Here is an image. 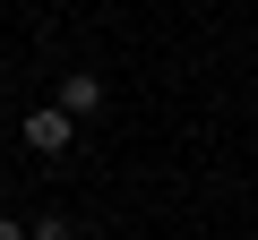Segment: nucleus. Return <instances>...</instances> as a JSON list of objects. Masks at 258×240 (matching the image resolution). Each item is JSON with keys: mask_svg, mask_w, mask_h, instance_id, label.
Wrapping results in <instances>:
<instances>
[{"mask_svg": "<svg viewBox=\"0 0 258 240\" xmlns=\"http://www.w3.org/2000/svg\"><path fill=\"white\" fill-rule=\"evenodd\" d=\"M35 240H78V223H69V214H43V223H35Z\"/></svg>", "mask_w": 258, "mask_h": 240, "instance_id": "obj_3", "label": "nucleus"}, {"mask_svg": "<svg viewBox=\"0 0 258 240\" xmlns=\"http://www.w3.org/2000/svg\"><path fill=\"white\" fill-rule=\"evenodd\" d=\"M0 240H35V223H26V231H18V223H9V214H0Z\"/></svg>", "mask_w": 258, "mask_h": 240, "instance_id": "obj_4", "label": "nucleus"}, {"mask_svg": "<svg viewBox=\"0 0 258 240\" xmlns=\"http://www.w3.org/2000/svg\"><path fill=\"white\" fill-rule=\"evenodd\" d=\"M78 129H86V120H78V111H60V103H35V111H18V146H26V155H43V163H60Z\"/></svg>", "mask_w": 258, "mask_h": 240, "instance_id": "obj_1", "label": "nucleus"}, {"mask_svg": "<svg viewBox=\"0 0 258 240\" xmlns=\"http://www.w3.org/2000/svg\"><path fill=\"white\" fill-rule=\"evenodd\" d=\"M52 103H60V111H78V120H95V111H103V77H95V69H69Z\"/></svg>", "mask_w": 258, "mask_h": 240, "instance_id": "obj_2", "label": "nucleus"}]
</instances>
